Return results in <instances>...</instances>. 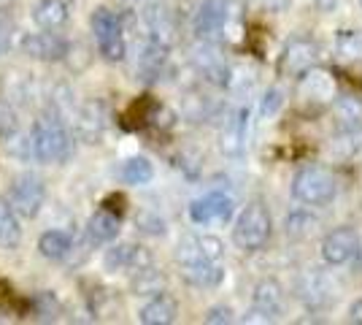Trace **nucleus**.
<instances>
[{
	"label": "nucleus",
	"instance_id": "3",
	"mask_svg": "<svg viewBox=\"0 0 362 325\" xmlns=\"http://www.w3.org/2000/svg\"><path fill=\"white\" fill-rule=\"evenodd\" d=\"M271 233H273L271 212L259 201H252L246 203V209L235 219L233 241L243 252H259V249L271 241Z\"/></svg>",
	"mask_w": 362,
	"mask_h": 325
},
{
	"label": "nucleus",
	"instance_id": "10",
	"mask_svg": "<svg viewBox=\"0 0 362 325\" xmlns=\"http://www.w3.org/2000/svg\"><path fill=\"white\" fill-rule=\"evenodd\" d=\"M68 41L60 38L54 30H38V33H28L22 35L19 41V49L33 57V60H41V62H60L68 57Z\"/></svg>",
	"mask_w": 362,
	"mask_h": 325
},
{
	"label": "nucleus",
	"instance_id": "39",
	"mask_svg": "<svg viewBox=\"0 0 362 325\" xmlns=\"http://www.w3.org/2000/svg\"><path fill=\"white\" fill-rule=\"evenodd\" d=\"M133 3H138V6H146V8H149V6H160L163 0H133Z\"/></svg>",
	"mask_w": 362,
	"mask_h": 325
},
{
	"label": "nucleus",
	"instance_id": "30",
	"mask_svg": "<svg viewBox=\"0 0 362 325\" xmlns=\"http://www.w3.org/2000/svg\"><path fill=\"white\" fill-rule=\"evenodd\" d=\"M338 55L344 60H362V33L360 30H341L338 33Z\"/></svg>",
	"mask_w": 362,
	"mask_h": 325
},
{
	"label": "nucleus",
	"instance_id": "35",
	"mask_svg": "<svg viewBox=\"0 0 362 325\" xmlns=\"http://www.w3.org/2000/svg\"><path fill=\"white\" fill-rule=\"evenodd\" d=\"M255 3L259 6V8L271 11V14H281V11H287L292 0H255Z\"/></svg>",
	"mask_w": 362,
	"mask_h": 325
},
{
	"label": "nucleus",
	"instance_id": "27",
	"mask_svg": "<svg viewBox=\"0 0 362 325\" xmlns=\"http://www.w3.org/2000/svg\"><path fill=\"white\" fill-rule=\"evenodd\" d=\"M133 293L136 295H157L165 293V277L154 268V266H146L133 274Z\"/></svg>",
	"mask_w": 362,
	"mask_h": 325
},
{
	"label": "nucleus",
	"instance_id": "15",
	"mask_svg": "<svg viewBox=\"0 0 362 325\" xmlns=\"http://www.w3.org/2000/svg\"><path fill=\"white\" fill-rule=\"evenodd\" d=\"M106 271L111 274H119V271H127V274H136L141 268L151 266V255L146 247L141 244H119V247H111L106 252Z\"/></svg>",
	"mask_w": 362,
	"mask_h": 325
},
{
	"label": "nucleus",
	"instance_id": "12",
	"mask_svg": "<svg viewBox=\"0 0 362 325\" xmlns=\"http://www.w3.org/2000/svg\"><path fill=\"white\" fill-rule=\"evenodd\" d=\"M233 209H235V201L233 195H227L222 190H214L209 195L197 198V201L189 203V219L195 225H214V222H227L233 217Z\"/></svg>",
	"mask_w": 362,
	"mask_h": 325
},
{
	"label": "nucleus",
	"instance_id": "7",
	"mask_svg": "<svg viewBox=\"0 0 362 325\" xmlns=\"http://www.w3.org/2000/svg\"><path fill=\"white\" fill-rule=\"evenodd\" d=\"M360 249V233L344 225V228H335L322 239V261L327 266H346L351 261H357Z\"/></svg>",
	"mask_w": 362,
	"mask_h": 325
},
{
	"label": "nucleus",
	"instance_id": "33",
	"mask_svg": "<svg viewBox=\"0 0 362 325\" xmlns=\"http://www.w3.org/2000/svg\"><path fill=\"white\" fill-rule=\"evenodd\" d=\"M138 228L144 233H151V236H163V233H165V222L157 215L144 212V215H138Z\"/></svg>",
	"mask_w": 362,
	"mask_h": 325
},
{
	"label": "nucleus",
	"instance_id": "13",
	"mask_svg": "<svg viewBox=\"0 0 362 325\" xmlns=\"http://www.w3.org/2000/svg\"><path fill=\"white\" fill-rule=\"evenodd\" d=\"M300 81H298V95H300L305 103H332V98L338 93L335 87V79L330 71L311 65L308 71H303Z\"/></svg>",
	"mask_w": 362,
	"mask_h": 325
},
{
	"label": "nucleus",
	"instance_id": "9",
	"mask_svg": "<svg viewBox=\"0 0 362 325\" xmlns=\"http://www.w3.org/2000/svg\"><path fill=\"white\" fill-rule=\"evenodd\" d=\"M319 60V44L308 35H295L289 41L281 57H279V71L281 76H300L303 71H308Z\"/></svg>",
	"mask_w": 362,
	"mask_h": 325
},
{
	"label": "nucleus",
	"instance_id": "18",
	"mask_svg": "<svg viewBox=\"0 0 362 325\" xmlns=\"http://www.w3.org/2000/svg\"><path fill=\"white\" fill-rule=\"evenodd\" d=\"M246 141H249V108H238L225 122V127H222L219 147H222L225 155L238 157L246 149Z\"/></svg>",
	"mask_w": 362,
	"mask_h": 325
},
{
	"label": "nucleus",
	"instance_id": "19",
	"mask_svg": "<svg viewBox=\"0 0 362 325\" xmlns=\"http://www.w3.org/2000/svg\"><path fill=\"white\" fill-rule=\"evenodd\" d=\"M168 52L170 49L165 44H160L154 38H146L144 47H141V55H138V76L144 79V81H154V79L163 76V71H165L168 65Z\"/></svg>",
	"mask_w": 362,
	"mask_h": 325
},
{
	"label": "nucleus",
	"instance_id": "8",
	"mask_svg": "<svg viewBox=\"0 0 362 325\" xmlns=\"http://www.w3.org/2000/svg\"><path fill=\"white\" fill-rule=\"evenodd\" d=\"M44 201H46V187L38 176L25 173V176L14 179L11 193H8V203H11V209L19 217H28V219L38 217V212L44 209Z\"/></svg>",
	"mask_w": 362,
	"mask_h": 325
},
{
	"label": "nucleus",
	"instance_id": "21",
	"mask_svg": "<svg viewBox=\"0 0 362 325\" xmlns=\"http://www.w3.org/2000/svg\"><path fill=\"white\" fill-rule=\"evenodd\" d=\"M181 277L192 287H216L225 279V268L219 261H197V263H184L181 266Z\"/></svg>",
	"mask_w": 362,
	"mask_h": 325
},
{
	"label": "nucleus",
	"instance_id": "31",
	"mask_svg": "<svg viewBox=\"0 0 362 325\" xmlns=\"http://www.w3.org/2000/svg\"><path fill=\"white\" fill-rule=\"evenodd\" d=\"M16 130V114L6 98H0V136H8Z\"/></svg>",
	"mask_w": 362,
	"mask_h": 325
},
{
	"label": "nucleus",
	"instance_id": "38",
	"mask_svg": "<svg viewBox=\"0 0 362 325\" xmlns=\"http://www.w3.org/2000/svg\"><path fill=\"white\" fill-rule=\"evenodd\" d=\"M311 3H314V8L322 11V14H330L332 8L338 6V0H311Z\"/></svg>",
	"mask_w": 362,
	"mask_h": 325
},
{
	"label": "nucleus",
	"instance_id": "29",
	"mask_svg": "<svg viewBox=\"0 0 362 325\" xmlns=\"http://www.w3.org/2000/svg\"><path fill=\"white\" fill-rule=\"evenodd\" d=\"M284 228H287V236H292V239H311V236L317 233V228H319V219L311 215V212L298 209V212L287 215Z\"/></svg>",
	"mask_w": 362,
	"mask_h": 325
},
{
	"label": "nucleus",
	"instance_id": "26",
	"mask_svg": "<svg viewBox=\"0 0 362 325\" xmlns=\"http://www.w3.org/2000/svg\"><path fill=\"white\" fill-rule=\"evenodd\" d=\"M151 176H154V166L146 157H130L119 169V179L124 185H146V182H151Z\"/></svg>",
	"mask_w": 362,
	"mask_h": 325
},
{
	"label": "nucleus",
	"instance_id": "20",
	"mask_svg": "<svg viewBox=\"0 0 362 325\" xmlns=\"http://www.w3.org/2000/svg\"><path fill=\"white\" fill-rule=\"evenodd\" d=\"M119 228H122V219L119 215L114 212V209H98L95 215L90 217V222H87V239H90L92 244H111L117 236H119Z\"/></svg>",
	"mask_w": 362,
	"mask_h": 325
},
{
	"label": "nucleus",
	"instance_id": "14",
	"mask_svg": "<svg viewBox=\"0 0 362 325\" xmlns=\"http://www.w3.org/2000/svg\"><path fill=\"white\" fill-rule=\"evenodd\" d=\"M284 309V287L276 279H262L257 282L255 295H252V314L259 323H271Z\"/></svg>",
	"mask_w": 362,
	"mask_h": 325
},
{
	"label": "nucleus",
	"instance_id": "34",
	"mask_svg": "<svg viewBox=\"0 0 362 325\" xmlns=\"http://www.w3.org/2000/svg\"><path fill=\"white\" fill-rule=\"evenodd\" d=\"M11 38H14V22L6 14H0V57L11 49Z\"/></svg>",
	"mask_w": 362,
	"mask_h": 325
},
{
	"label": "nucleus",
	"instance_id": "17",
	"mask_svg": "<svg viewBox=\"0 0 362 325\" xmlns=\"http://www.w3.org/2000/svg\"><path fill=\"white\" fill-rule=\"evenodd\" d=\"M332 125L344 136H357L362 130V98L344 95L332 103Z\"/></svg>",
	"mask_w": 362,
	"mask_h": 325
},
{
	"label": "nucleus",
	"instance_id": "36",
	"mask_svg": "<svg viewBox=\"0 0 362 325\" xmlns=\"http://www.w3.org/2000/svg\"><path fill=\"white\" fill-rule=\"evenodd\" d=\"M279 106H281V93L279 90H268L265 101H262V114H273Z\"/></svg>",
	"mask_w": 362,
	"mask_h": 325
},
{
	"label": "nucleus",
	"instance_id": "16",
	"mask_svg": "<svg viewBox=\"0 0 362 325\" xmlns=\"http://www.w3.org/2000/svg\"><path fill=\"white\" fill-rule=\"evenodd\" d=\"M76 136L87 144H98L103 139V130H106V108L100 101H90L76 111Z\"/></svg>",
	"mask_w": 362,
	"mask_h": 325
},
{
	"label": "nucleus",
	"instance_id": "37",
	"mask_svg": "<svg viewBox=\"0 0 362 325\" xmlns=\"http://www.w3.org/2000/svg\"><path fill=\"white\" fill-rule=\"evenodd\" d=\"M349 323L362 325V298H360V301H354V304L349 307Z\"/></svg>",
	"mask_w": 362,
	"mask_h": 325
},
{
	"label": "nucleus",
	"instance_id": "4",
	"mask_svg": "<svg viewBox=\"0 0 362 325\" xmlns=\"http://www.w3.org/2000/svg\"><path fill=\"white\" fill-rule=\"evenodd\" d=\"M292 195L305 206H327L338 195V182L325 166H303L292 179Z\"/></svg>",
	"mask_w": 362,
	"mask_h": 325
},
{
	"label": "nucleus",
	"instance_id": "22",
	"mask_svg": "<svg viewBox=\"0 0 362 325\" xmlns=\"http://www.w3.org/2000/svg\"><path fill=\"white\" fill-rule=\"evenodd\" d=\"M179 317V304L168 293L151 295L149 304H144V309L138 314V320L144 325H170Z\"/></svg>",
	"mask_w": 362,
	"mask_h": 325
},
{
	"label": "nucleus",
	"instance_id": "25",
	"mask_svg": "<svg viewBox=\"0 0 362 325\" xmlns=\"http://www.w3.org/2000/svg\"><path fill=\"white\" fill-rule=\"evenodd\" d=\"M71 249H74V239H71V233L65 231H46L38 239V252L49 261H62Z\"/></svg>",
	"mask_w": 362,
	"mask_h": 325
},
{
	"label": "nucleus",
	"instance_id": "24",
	"mask_svg": "<svg viewBox=\"0 0 362 325\" xmlns=\"http://www.w3.org/2000/svg\"><path fill=\"white\" fill-rule=\"evenodd\" d=\"M22 244V225H19V215L11 209V203L0 198V247L16 249Z\"/></svg>",
	"mask_w": 362,
	"mask_h": 325
},
{
	"label": "nucleus",
	"instance_id": "28",
	"mask_svg": "<svg viewBox=\"0 0 362 325\" xmlns=\"http://www.w3.org/2000/svg\"><path fill=\"white\" fill-rule=\"evenodd\" d=\"M184 117L189 120V122H206V120H211L214 114L219 111V106L214 103L209 95H189V98H184Z\"/></svg>",
	"mask_w": 362,
	"mask_h": 325
},
{
	"label": "nucleus",
	"instance_id": "32",
	"mask_svg": "<svg viewBox=\"0 0 362 325\" xmlns=\"http://www.w3.org/2000/svg\"><path fill=\"white\" fill-rule=\"evenodd\" d=\"M203 320L211 325H230L235 323V312L230 309V307H225V304H219V307H211V309L206 312Z\"/></svg>",
	"mask_w": 362,
	"mask_h": 325
},
{
	"label": "nucleus",
	"instance_id": "11",
	"mask_svg": "<svg viewBox=\"0 0 362 325\" xmlns=\"http://www.w3.org/2000/svg\"><path fill=\"white\" fill-rule=\"evenodd\" d=\"M192 65H195V71L206 79L209 84L227 87V81H230V65H227L225 55L216 49V44L200 41V44L192 49Z\"/></svg>",
	"mask_w": 362,
	"mask_h": 325
},
{
	"label": "nucleus",
	"instance_id": "2",
	"mask_svg": "<svg viewBox=\"0 0 362 325\" xmlns=\"http://www.w3.org/2000/svg\"><path fill=\"white\" fill-rule=\"evenodd\" d=\"M238 6H241V0H203L192 19L197 38L211 41V44L227 38V33L238 22Z\"/></svg>",
	"mask_w": 362,
	"mask_h": 325
},
{
	"label": "nucleus",
	"instance_id": "1",
	"mask_svg": "<svg viewBox=\"0 0 362 325\" xmlns=\"http://www.w3.org/2000/svg\"><path fill=\"white\" fill-rule=\"evenodd\" d=\"M30 155L38 163H62L74 149V136L60 117H44L30 130Z\"/></svg>",
	"mask_w": 362,
	"mask_h": 325
},
{
	"label": "nucleus",
	"instance_id": "23",
	"mask_svg": "<svg viewBox=\"0 0 362 325\" xmlns=\"http://www.w3.org/2000/svg\"><path fill=\"white\" fill-rule=\"evenodd\" d=\"M33 22L41 30H60L68 22V3L65 0H38L33 6Z\"/></svg>",
	"mask_w": 362,
	"mask_h": 325
},
{
	"label": "nucleus",
	"instance_id": "6",
	"mask_svg": "<svg viewBox=\"0 0 362 325\" xmlns=\"http://www.w3.org/2000/svg\"><path fill=\"white\" fill-rule=\"evenodd\" d=\"M298 298L308 309H325L335 304L338 298V285L330 279L327 271L322 268H308L300 279H298Z\"/></svg>",
	"mask_w": 362,
	"mask_h": 325
},
{
	"label": "nucleus",
	"instance_id": "5",
	"mask_svg": "<svg viewBox=\"0 0 362 325\" xmlns=\"http://www.w3.org/2000/svg\"><path fill=\"white\" fill-rule=\"evenodd\" d=\"M92 33L98 49L108 62H122L127 55V41H124V28H122V16L111 8H95L92 11Z\"/></svg>",
	"mask_w": 362,
	"mask_h": 325
}]
</instances>
